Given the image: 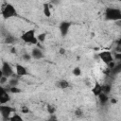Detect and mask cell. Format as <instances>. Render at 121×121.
I'll return each mask as SVG.
<instances>
[{"label": "cell", "instance_id": "cell-35", "mask_svg": "<svg viewBox=\"0 0 121 121\" xmlns=\"http://www.w3.org/2000/svg\"><path fill=\"white\" fill-rule=\"evenodd\" d=\"M114 1H121V0H114Z\"/></svg>", "mask_w": 121, "mask_h": 121}, {"label": "cell", "instance_id": "cell-23", "mask_svg": "<svg viewBox=\"0 0 121 121\" xmlns=\"http://www.w3.org/2000/svg\"><path fill=\"white\" fill-rule=\"evenodd\" d=\"M72 73H73V75H74V76L78 77V76H80V74H81V70H80V68H79V67H75V68L73 69Z\"/></svg>", "mask_w": 121, "mask_h": 121}, {"label": "cell", "instance_id": "cell-6", "mask_svg": "<svg viewBox=\"0 0 121 121\" xmlns=\"http://www.w3.org/2000/svg\"><path fill=\"white\" fill-rule=\"evenodd\" d=\"M70 26H71V23L70 22H67V21H63L60 24L59 26V29H60V35L62 37H65L68 32H69V29H70Z\"/></svg>", "mask_w": 121, "mask_h": 121}, {"label": "cell", "instance_id": "cell-15", "mask_svg": "<svg viewBox=\"0 0 121 121\" xmlns=\"http://www.w3.org/2000/svg\"><path fill=\"white\" fill-rule=\"evenodd\" d=\"M43 14L45 15V17L49 18L51 16V11H50V7H49V4L48 3H44L43 6Z\"/></svg>", "mask_w": 121, "mask_h": 121}, {"label": "cell", "instance_id": "cell-7", "mask_svg": "<svg viewBox=\"0 0 121 121\" xmlns=\"http://www.w3.org/2000/svg\"><path fill=\"white\" fill-rule=\"evenodd\" d=\"M97 56L101 59V60L103 62H105L106 64H108L109 62L112 61L113 60V58H112V55L110 51H102L100 53L97 54Z\"/></svg>", "mask_w": 121, "mask_h": 121}, {"label": "cell", "instance_id": "cell-33", "mask_svg": "<svg viewBox=\"0 0 121 121\" xmlns=\"http://www.w3.org/2000/svg\"><path fill=\"white\" fill-rule=\"evenodd\" d=\"M111 102H112V104H115V103L117 102V100H116L115 98H112V99H111Z\"/></svg>", "mask_w": 121, "mask_h": 121}, {"label": "cell", "instance_id": "cell-34", "mask_svg": "<svg viewBox=\"0 0 121 121\" xmlns=\"http://www.w3.org/2000/svg\"><path fill=\"white\" fill-rule=\"evenodd\" d=\"M2 77H3V73H2V70L0 69V78H1Z\"/></svg>", "mask_w": 121, "mask_h": 121}, {"label": "cell", "instance_id": "cell-4", "mask_svg": "<svg viewBox=\"0 0 121 121\" xmlns=\"http://www.w3.org/2000/svg\"><path fill=\"white\" fill-rule=\"evenodd\" d=\"M13 112H15V110L12 107L7 106L5 104L0 105V113L4 120H9V116Z\"/></svg>", "mask_w": 121, "mask_h": 121}, {"label": "cell", "instance_id": "cell-32", "mask_svg": "<svg viewBox=\"0 0 121 121\" xmlns=\"http://www.w3.org/2000/svg\"><path fill=\"white\" fill-rule=\"evenodd\" d=\"M60 53L61 55H64V54H65V49L62 48V47H60Z\"/></svg>", "mask_w": 121, "mask_h": 121}, {"label": "cell", "instance_id": "cell-29", "mask_svg": "<svg viewBox=\"0 0 121 121\" xmlns=\"http://www.w3.org/2000/svg\"><path fill=\"white\" fill-rule=\"evenodd\" d=\"M5 92H7V91H6V89H5L4 87H2V86L0 85V95H1L2 94H4Z\"/></svg>", "mask_w": 121, "mask_h": 121}, {"label": "cell", "instance_id": "cell-9", "mask_svg": "<svg viewBox=\"0 0 121 121\" xmlns=\"http://www.w3.org/2000/svg\"><path fill=\"white\" fill-rule=\"evenodd\" d=\"M15 69H16V75L19 76V77H23V76L27 75V70H26V68L25 66L21 65V64H16Z\"/></svg>", "mask_w": 121, "mask_h": 121}, {"label": "cell", "instance_id": "cell-17", "mask_svg": "<svg viewBox=\"0 0 121 121\" xmlns=\"http://www.w3.org/2000/svg\"><path fill=\"white\" fill-rule=\"evenodd\" d=\"M9 120L10 121H23L22 116H20L17 113H14L12 116H9Z\"/></svg>", "mask_w": 121, "mask_h": 121}, {"label": "cell", "instance_id": "cell-21", "mask_svg": "<svg viewBox=\"0 0 121 121\" xmlns=\"http://www.w3.org/2000/svg\"><path fill=\"white\" fill-rule=\"evenodd\" d=\"M46 110H47L48 113H50V114L55 113V112H56V108H55V106H53V105H47V106H46Z\"/></svg>", "mask_w": 121, "mask_h": 121}, {"label": "cell", "instance_id": "cell-20", "mask_svg": "<svg viewBox=\"0 0 121 121\" xmlns=\"http://www.w3.org/2000/svg\"><path fill=\"white\" fill-rule=\"evenodd\" d=\"M9 92L12 94H19V93H21V89L18 88L17 86H12L9 88Z\"/></svg>", "mask_w": 121, "mask_h": 121}, {"label": "cell", "instance_id": "cell-16", "mask_svg": "<svg viewBox=\"0 0 121 121\" xmlns=\"http://www.w3.org/2000/svg\"><path fill=\"white\" fill-rule=\"evenodd\" d=\"M101 88H102V93L106 94V95H109L111 93V90H112V86L110 84H105V85H101Z\"/></svg>", "mask_w": 121, "mask_h": 121}, {"label": "cell", "instance_id": "cell-2", "mask_svg": "<svg viewBox=\"0 0 121 121\" xmlns=\"http://www.w3.org/2000/svg\"><path fill=\"white\" fill-rule=\"evenodd\" d=\"M1 14H2L4 19H9V18H12V17L16 16L17 11H16V9L14 8V6L12 4L7 3L2 9Z\"/></svg>", "mask_w": 121, "mask_h": 121}, {"label": "cell", "instance_id": "cell-22", "mask_svg": "<svg viewBox=\"0 0 121 121\" xmlns=\"http://www.w3.org/2000/svg\"><path fill=\"white\" fill-rule=\"evenodd\" d=\"M112 73H113V74H118V73L121 71V64L114 65L113 68H112Z\"/></svg>", "mask_w": 121, "mask_h": 121}, {"label": "cell", "instance_id": "cell-28", "mask_svg": "<svg viewBox=\"0 0 121 121\" xmlns=\"http://www.w3.org/2000/svg\"><path fill=\"white\" fill-rule=\"evenodd\" d=\"M51 1V3L53 4V5H58V4H60V0H50Z\"/></svg>", "mask_w": 121, "mask_h": 121}, {"label": "cell", "instance_id": "cell-30", "mask_svg": "<svg viewBox=\"0 0 121 121\" xmlns=\"http://www.w3.org/2000/svg\"><path fill=\"white\" fill-rule=\"evenodd\" d=\"M10 52H11V54H16L17 50H16V48L13 46V47H11V48H10Z\"/></svg>", "mask_w": 121, "mask_h": 121}, {"label": "cell", "instance_id": "cell-3", "mask_svg": "<svg viewBox=\"0 0 121 121\" xmlns=\"http://www.w3.org/2000/svg\"><path fill=\"white\" fill-rule=\"evenodd\" d=\"M21 39L26 43H30V44H37L38 40L37 36L35 35V30L34 29H29L24 32L21 36Z\"/></svg>", "mask_w": 121, "mask_h": 121}, {"label": "cell", "instance_id": "cell-18", "mask_svg": "<svg viewBox=\"0 0 121 121\" xmlns=\"http://www.w3.org/2000/svg\"><path fill=\"white\" fill-rule=\"evenodd\" d=\"M45 38H46V33H41V34H39L37 36V40L40 43H43L44 40H45Z\"/></svg>", "mask_w": 121, "mask_h": 121}, {"label": "cell", "instance_id": "cell-1", "mask_svg": "<svg viewBox=\"0 0 121 121\" xmlns=\"http://www.w3.org/2000/svg\"><path fill=\"white\" fill-rule=\"evenodd\" d=\"M105 18L111 21H118L121 19V10L116 8H107L105 10Z\"/></svg>", "mask_w": 121, "mask_h": 121}, {"label": "cell", "instance_id": "cell-26", "mask_svg": "<svg viewBox=\"0 0 121 121\" xmlns=\"http://www.w3.org/2000/svg\"><path fill=\"white\" fill-rule=\"evenodd\" d=\"M75 114H76V116H81L82 115V111L80 110V109H77L76 111H75Z\"/></svg>", "mask_w": 121, "mask_h": 121}, {"label": "cell", "instance_id": "cell-24", "mask_svg": "<svg viewBox=\"0 0 121 121\" xmlns=\"http://www.w3.org/2000/svg\"><path fill=\"white\" fill-rule=\"evenodd\" d=\"M22 58H23V60H25V61H29L30 60H31V54H28V53H24L23 54V56H22Z\"/></svg>", "mask_w": 121, "mask_h": 121}, {"label": "cell", "instance_id": "cell-11", "mask_svg": "<svg viewBox=\"0 0 121 121\" xmlns=\"http://www.w3.org/2000/svg\"><path fill=\"white\" fill-rule=\"evenodd\" d=\"M15 41H16L15 37L12 36L11 34L8 33V34L5 35V38H4V43H7V44H13L15 43Z\"/></svg>", "mask_w": 121, "mask_h": 121}, {"label": "cell", "instance_id": "cell-10", "mask_svg": "<svg viewBox=\"0 0 121 121\" xmlns=\"http://www.w3.org/2000/svg\"><path fill=\"white\" fill-rule=\"evenodd\" d=\"M56 85H57L58 88H60V89H63V90H64V89H67V88L70 87V83H69L67 80H65V79H60V80L57 81Z\"/></svg>", "mask_w": 121, "mask_h": 121}, {"label": "cell", "instance_id": "cell-31", "mask_svg": "<svg viewBox=\"0 0 121 121\" xmlns=\"http://www.w3.org/2000/svg\"><path fill=\"white\" fill-rule=\"evenodd\" d=\"M114 56H115L116 60H121V53H116Z\"/></svg>", "mask_w": 121, "mask_h": 121}, {"label": "cell", "instance_id": "cell-13", "mask_svg": "<svg viewBox=\"0 0 121 121\" xmlns=\"http://www.w3.org/2000/svg\"><path fill=\"white\" fill-rule=\"evenodd\" d=\"M97 96H98V100H99V102H100L101 105H105V104L108 103V101H109V96H108V95H106V94H104V93H100Z\"/></svg>", "mask_w": 121, "mask_h": 121}, {"label": "cell", "instance_id": "cell-5", "mask_svg": "<svg viewBox=\"0 0 121 121\" xmlns=\"http://www.w3.org/2000/svg\"><path fill=\"white\" fill-rule=\"evenodd\" d=\"M1 70H2L3 76H5V77H7V78H9V77H11V76L14 74L13 68L11 67V65H10L8 61H3Z\"/></svg>", "mask_w": 121, "mask_h": 121}, {"label": "cell", "instance_id": "cell-27", "mask_svg": "<svg viewBox=\"0 0 121 121\" xmlns=\"http://www.w3.org/2000/svg\"><path fill=\"white\" fill-rule=\"evenodd\" d=\"M7 80H8V78L5 77V76H3V77L0 78V84H4V83H6Z\"/></svg>", "mask_w": 121, "mask_h": 121}, {"label": "cell", "instance_id": "cell-25", "mask_svg": "<svg viewBox=\"0 0 121 121\" xmlns=\"http://www.w3.org/2000/svg\"><path fill=\"white\" fill-rule=\"evenodd\" d=\"M21 111H22L23 113H27V112H29V109H28L26 106H23L22 109H21Z\"/></svg>", "mask_w": 121, "mask_h": 121}, {"label": "cell", "instance_id": "cell-19", "mask_svg": "<svg viewBox=\"0 0 121 121\" xmlns=\"http://www.w3.org/2000/svg\"><path fill=\"white\" fill-rule=\"evenodd\" d=\"M18 83H19V80H18V78H11V79L9 81V84L10 87H12V86H17Z\"/></svg>", "mask_w": 121, "mask_h": 121}, {"label": "cell", "instance_id": "cell-8", "mask_svg": "<svg viewBox=\"0 0 121 121\" xmlns=\"http://www.w3.org/2000/svg\"><path fill=\"white\" fill-rule=\"evenodd\" d=\"M31 57L35 60H41L44 57V54L42 51V49H40L39 47H34L31 51Z\"/></svg>", "mask_w": 121, "mask_h": 121}, {"label": "cell", "instance_id": "cell-14", "mask_svg": "<svg viewBox=\"0 0 121 121\" xmlns=\"http://www.w3.org/2000/svg\"><path fill=\"white\" fill-rule=\"evenodd\" d=\"M10 100V96L8 94V92H5L0 95V104H6Z\"/></svg>", "mask_w": 121, "mask_h": 121}, {"label": "cell", "instance_id": "cell-12", "mask_svg": "<svg viewBox=\"0 0 121 121\" xmlns=\"http://www.w3.org/2000/svg\"><path fill=\"white\" fill-rule=\"evenodd\" d=\"M92 93L94 94V95H95V96H97L100 93H102L101 85H100L98 82H95V86L92 88Z\"/></svg>", "mask_w": 121, "mask_h": 121}]
</instances>
